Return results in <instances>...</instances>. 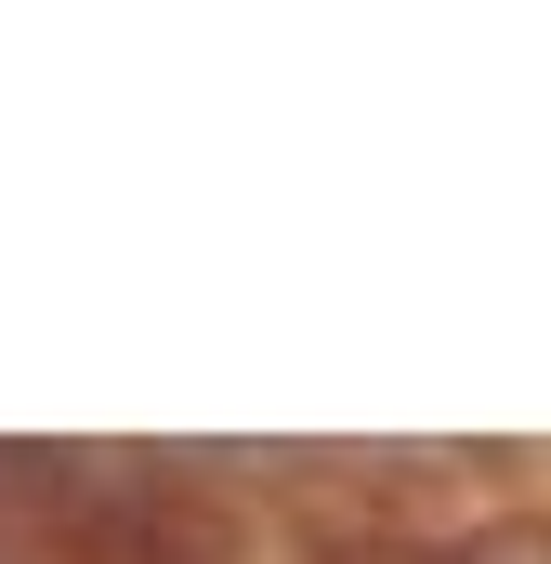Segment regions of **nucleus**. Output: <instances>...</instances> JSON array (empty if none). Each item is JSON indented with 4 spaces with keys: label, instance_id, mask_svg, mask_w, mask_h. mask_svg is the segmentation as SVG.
<instances>
[{
    "label": "nucleus",
    "instance_id": "obj_1",
    "mask_svg": "<svg viewBox=\"0 0 551 564\" xmlns=\"http://www.w3.org/2000/svg\"><path fill=\"white\" fill-rule=\"evenodd\" d=\"M26 539H53L66 564H250L237 499H210L197 473H158V459H79V446H53Z\"/></svg>",
    "mask_w": 551,
    "mask_h": 564
},
{
    "label": "nucleus",
    "instance_id": "obj_2",
    "mask_svg": "<svg viewBox=\"0 0 551 564\" xmlns=\"http://www.w3.org/2000/svg\"><path fill=\"white\" fill-rule=\"evenodd\" d=\"M446 564H551V512H486L446 539Z\"/></svg>",
    "mask_w": 551,
    "mask_h": 564
},
{
    "label": "nucleus",
    "instance_id": "obj_3",
    "mask_svg": "<svg viewBox=\"0 0 551 564\" xmlns=\"http://www.w3.org/2000/svg\"><path fill=\"white\" fill-rule=\"evenodd\" d=\"M315 564H446V539H328Z\"/></svg>",
    "mask_w": 551,
    "mask_h": 564
},
{
    "label": "nucleus",
    "instance_id": "obj_4",
    "mask_svg": "<svg viewBox=\"0 0 551 564\" xmlns=\"http://www.w3.org/2000/svg\"><path fill=\"white\" fill-rule=\"evenodd\" d=\"M0 564H26V552H13V539H0Z\"/></svg>",
    "mask_w": 551,
    "mask_h": 564
}]
</instances>
